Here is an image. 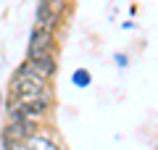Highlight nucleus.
I'll use <instances>...</instances> for the list:
<instances>
[{
	"mask_svg": "<svg viewBox=\"0 0 158 150\" xmlns=\"http://www.w3.org/2000/svg\"><path fill=\"white\" fill-rule=\"evenodd\" d=\"M34 24H40V27L50 29V32L61 34L63 27H66V19L61 16V13H56L50 6H45L42 0H37V11H34Z\"/></svg>",
	"mask_w": 158,
	"mask_h": 150,
	"instance_id": "nucleus-6",
	"label": "nucleus"
},
{
	"mask_svg": "<svg viewBox=\"0 0 158 150\" xmlns=\"http://www.w3.org/2000/svg\"><path fill=\"white\" fill-rule=\"evenodd\" d=\"M45 6H50L56 13H61L63 19H69V13H71V8H74V3H69V0H42Z\"/></svg>",
	"mask_w": 158,
	"mask_h": 150,
	"instance_id": "nucleus-8",
	"label": "nucleus"
},
{
	"mask_svg": "<svg viewBox=\"0 0 158 150\" xmlns=\"http://www.w3.org/2000/svg\"><path fill=\"white\" fill-rule=\"evenodd\" d=\"M6 95L13 98V100H37V98H50V95H56V87H53V82L42 79L40 74H34L32 69H27L21 63L11 74Z\"/></svg>",
	"mask_w": 158,
	"mask_h": 150,
	"instance_id": "nucleus-1",
	"label": "nucleus"
},
{
	"mask_svg": "<svg viewBox=\"0 0 158 150\" xmlns=\"http://www.w3.org/2000/svg\"><path fill=\"white\" fill-rule=\"evenodd\" d=\"M21 150H66V145H63L61 137H58L56 124H45V127L37 129L32 137L24 140Z\"/></svg>",
	"mask_w": 158,
	"mask_h": 150,
	"instance_id": "nucleus-4",
	"label": "nucleus"
},
{
	"mask_svg": "<svg viewBox=\"0 0 158 150\" xmlns=\"http://www.w3.org/2000/svg\"><path fill=\"white\" fill-rule=\"evenodd\" d=\"M58 50H61V34L40 27V24H34L29 29L27 53H53V56H58Z\"/></svg>",
	"mask_w": 158,
	"mask_h": 150,
	"instance_id": "nucleus-3",
	"label": "nucleus"
},
{
	"mask_svg": "<svg viewBox=\"0 0 158 150\" xmlns=\"http://www.w3.org/2000/svg\"><path fill=\"white\" fill-rule=\"evenodd\" d=\"M71 84L79 87V90L90 87V84H92V74L87 71V69H74V71H71Z\"/></svg>",
	"mask_w": 158,
	"mask_h": 150,
	"instance_id": "nucleus-7",
	"label": "nucleus"
},
{
	"mask_svg": "<svg viewBox=\"0 0 158 150\" xmlns=\"http://www.w3.org/2000/svg\"><path fill=\"white\" fill-rule=\"evenodd\" d=\"M69 3H74V0H69Z\"/></svg>",
	"mask_w": 158,
	"mask_h": 150,
	"instance_id": "nucleus-10",
	"label": "nucleus"
},
{
	"mask_svg": "<svg viewBox=\"0 0 158 150\" xmlns=\"http://www.w3.org/2000/svg\"><path fill=\"white\" fill-rule=\"evenodd\" d=\"M113 61L118 63V69H127V66H129V56H124V53H116V56H113Z\"/></svg>",
	"mask_w": 158,
	"mask_h": 150,
	"instance_id": "nucleus-9",
	"label": "nucleus"
},
{
	"mask_svg": "<svg viewBox=\"0 0 158 150\" xmlns=\"http://www.w3.org/2000/svg\"><path fill=\"white\" fill-rule=\"evenodd\" d=\"M3 113H16V116L27 119L32 124L45 127V124H53V119H56V95H50V98H37V100H13V98L6 95V100H3Z\"/></svg>",
	"mask_w": 158,
	"mask_h": 150,
	"instance_id": "nucleus-2",
	"label": "nucleus"
},
{
	"mask_svg": "<svg viewBox=\"0 0 158 150\" xmlns=\"http://www.w3.org/2000/svg\"><path fill=\"white\" fill-rule=\"evenodd\" d=\"M24 66L48 82H56L58 77V56L53 53H24Z\"/></svg>",
	"mask_w": 158,
	"mask_h": 150,
	"instance_id": "nucleus-5",
	"label": "nucleus"
}]
</instances>
